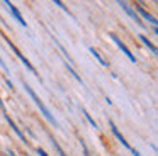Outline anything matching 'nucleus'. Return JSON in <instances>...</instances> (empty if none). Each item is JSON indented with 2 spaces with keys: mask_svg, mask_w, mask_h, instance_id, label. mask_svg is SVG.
Listing matches in <instances>:
<instances>
[{
  "mask_svg": "<svg viewBox=\"0 0 158 156\" xmlns=\"http://www.w3.org/2000/svg\"><path fill=\"white\" fill-rule=\"evenodd\" d=\"M24 88H26V92H27V93H29V95H31V98H32V100H34V102H36V105H38V107H39V109H41V112H43V115H44V117H46V119H48V121H49V122H51V124H53V125H56V121H55V117H53V115H51V114H49V110H48V109H46V105H44V104H43V102H41V98H39V97H38V95H36V92H34V90H32V87H31V85H27V83H24Z\"/></svg>",
  "mask_w": 158,
  "mask_h": 156,
  "instance_id": "1",
  "label": "nucleus"
},
{
  "mask_svg": "<svg viewBox=\"0 0 158 156\" xmlns=\"http://www.w3.org/2000/svg\"><path fill=\"white\" fill-rule=\"evenodd\" d=\"M5 41H7V43H9V46H10V49H12V51H14V53H15V54H17V58H19V60H21V61H22V63H24V64H26V66H27V68H29V70H31V73H34V75H36V76H38V78H39V75H38V71H36V68H34V66H32V64H31V63H29V60H27V58H26V56H24V54H22V53H21V51H19V47H17V46H15V44H14V43H12V41H10V39H9V37H5Z\"/></svg>",
  "mask_w": 158,
  "mask_h": 156,
  "instance_id": "2",
  "label": "nucleus"
},
{
  "mask_svg": "<svg viewBox=\"0 0 158 156\" xmlns=\"http://www.w3.org/2000/svg\"><path fill=\"white\" fill-rule=\"evenodd\" d=\"M109 125H110V129H112V132H114V136H116V138H117V139H119V141H121V144H123V146H124V148H126V149H129V151H131V153H133V154H134V156H141V154H139V153H138V151H136V149H133V146H131V144H129V142H127V141H126V139H124V136H123V134H121V132H119V129H117V127H116V124H114V122H112V121H109Z\"/></svg>",
  "mask_w": 158,
  "mask_h": 156,
  "instance_id": "3",
  "label": "nucleus"
},
{
  "mask_svg": "<svg viewBox=\"0 0 158 156\" xmlns=\"http://www.w3.org/2000/svg\"><path fill=\"white\" fill-rule=\"evenodd\" d=\"M110 39H112V41H114V43H116V44H117V47H119V49H121V51H123V53H124V54H126V56H127V58H129V61H133V63H136V58H134V54H133V53H131V51H129V49H127V46H126V44H124V43H123V41H121V39H119V37H117V36H116V34H110Z\"/></svg>",
  "mask_w": 158,
  "mask_h": 156,
  "instance_id": "4",
  "label": "nucleus"
},
{
  "mask_svg": "<svg viewBox=\"0 0 158 156\" xmlns=\"http://www.w3.org/2000/svg\"><path fill=\"white\" fill-rule=\"evenodd\" d=\"M117 3H119V5L123 7V10H124V12H126V14H127V15H129V17H131V19L134 20V22L138 24V26H143V22H141L139 15H138V14L134 12L133 9H131V7H129V3H126V2H117Z\"/></svg>",
  "mask_w": 158,
  "mask_h": 156,
  "instance_id": "5",
  "label": "nucleus"
},
{
  "mask_svg": "<svg viewBox=\"0 0 158 156\" xmlns=\"http://www.w3.org/2000/svg\"><path fill=\"white\" fill-rule=\"evenodd\" d=\"M5 5H7V7H9V9H10V12H12V15H14V17H15V19H17V22H19V24H21V26H24V27H27V22H26V20H24V19H22V15H21V12H19V10H17V7H15V5H12V3H10V2H9V0H7V2H5Z\"/></svg>",
  "mask_w": 158,
  "mask_h": 156,
  "instance_id": "6",
  "label": "nucleus"
},
{
  "mask_svg": "<svg viewBox=\"0 0 158 156\" xmlns=\"http://www.w3.org/2000/svg\"><path fill=\"white\" fill-rule=\"evenodd\" d=\"M5 119H7V122H9V125H10V127H12V129H14V131H15V134H17V136H19V138H21V141H22V142H26V144H27V139H26V136H24V132H22V131H21V129H19V127H17V125H15V122H14V121H12V119H10V117H9V114H5Z\"/></svg>",
  "mask_w": 158,
  "mask_h": 156,
  "instance_id": "7",
  "label": "nucleus"
},
{
  "mask_svg": "<svg viewBox=\"0 0 158 156\" xmlns=\"http://www.w3.org/2000/svg\"><path fill=\"white\" fill-rule=\"evenodd\" d=\"M136 10H138V12H139V14H141V15H143V17H144V19H148V20H150V22H151V24H153V26H155V27H156V19H155V17L151 15V14L148 12V10H144L143 7H141V5H136Z\"/></svg>",
  "mask_w": 158,
  "mask_h": 156,
  "instance_id": "8",
  "label": "nucleus"
},
{
  "mask_svg": "<svg viewBox=\"0 0 158 156\" xmlns=\"http://www.w3.org/2000/svg\"><path fill=\"white\" fill-rule=\"evenodd\" d=\"M139 39H141V41H143V43H144V46H148V47H150V49H151V51H153V53H155V54H156V47H155V44H153V43H151V41H150V39H148V37H146V36H143V34H141V36H139Z\"/></svg>",
  "mask_w": 158,
  "mask_h": 156,
  "instance_id": "9",
  "label": "nucleus"
},
{
  "mask_svg": "<svg viewBox=\"0 0 158 156\" xmlns=\"http://www.w3.org/2000/svg\"><path fill=\"white\" fill-rule=\"evenodd\" d=\"M90 53H92V54H94V56H95V60H97V61H99V63H100V64H102V66H107V63H106V60H102V56H100V54H99V53H97V51H95V49H94V47H90Z\"/></svg>",
  "mask_w": 158,
  "mask_h": 156,
  "instance_id": "10",
  "label": "nucleus"
},
{
  "mask_svg": "<svg viewBox=\"0 0 158 156\" xmlns=\"http://www.w3.org/2000/svg\"><path fill=\"white\" fill-rule=\"evenodd\" d=\"M82 112H83V115H85V117H87V121H89V122H90V124H92V127H95V129H97V122H95V121H94V119H92V115H90V114H89V112H87V110H85V109H83V110H82Z\"/></svg>",
  "mask_w": 158,
  "mask_h": 156,
  "instance_id": "11",
  "label": "nucleus"
},
{
  "mask_svg": "<svg viewBox=\"0 0 158 156\" xmlns=\"http://www.w3.org/2000/svg\"><path fill=\"white\" fill-rule=\"evenodd\" d=\"M65 64H66V68H68V71H70V73H72V75H73V76H75V78H77V80H78V81H80V83H82V85H83V81H82V78H80V76H78V73H77V71H75V70H73V68H72V66H68V63H65Z\"/></svg>",
  "mask_w": 158,
  "mask_h": 156,
  "instance_id": "12",
  "label": "nucleus"
},
{
  "mask_svg": "<svg viewBox=\"0 0 158 156\" xmlns=\"http://www.w3.org/2000/svg\"><path fill=\"white\" fill-rule=\"evenodd\" d=\"M53 146H55V149H56V151H58V154H60V156H66V154H65V151H63V149H61V146H60V144H58V142H56V141H53Z\"/></svg>",
  "mask_w": 158,
  "mask_h": 156,
  "instance_id": "13",
  "label": "nucleus"
},
{
  "mask_svg": "<svg viewBox=\"0 0 158 156\" xmlns=\"http://www.w3.org/2000/svg\"><path fill=\"white\" fill-rule=\"evenodd\" d=\"M80 144H82V148H83V153H85V156H90V153H89V149H87L85 142H83V141H80Z\"/></svg>",
  "mask_w": 158,
  "mask_h": 156,
  "instance_id": "14",
  "label": "nucleus"
},
{
  "mask_svg": "<svg viewBox=\"0 0 158 156\" xmlns=\"http://www.w3.org/2000/svg\"><path fill=\"white\" fill-rule=\"evenodd\" d=\"M0 66L4 68V71H9V68H7V64L4 63V60H2V58H0Z\"/></svg>",
  "mask_w": 158,
  "mask_h": 156,
  "instance_id": "15",
  "label": "nucleus"
},
{
  "mask_svg": "<svg viewBox=\"0 0 158 156\" xmlns=\"http://www.w3.org/2000/svg\"><path fill=\"white\" fill-rule=\"evenodd\" d=\"M38 154H41V156H48V154H46V151H44V149H41V148H38Z\"/></svg>",
  "mask_w": 158,
  "mask_h": 156,
  "instance_id": "16",
  "label": "nucleus"
},
{
  "mask_svg": "<svg viewBox=\"0 0 158 156\" xmlns=\"http://www.w3.org/2000/svg\"><path fill=\"white\" fill-rule=\"evenodd\" d=\"M7 154H9V156H15V153L12 151V149H7Z\"/></svg>",
  "mask_w": 158,
  "mask_h": 156,
  "instance_id": "17",
  "label": "nucleus"
},
{
  "mask_svg": "<svg viewBox=\"0 0 158 156\" xmlns=\"http://www.w3.org/2000/svg\"><path fill=\"white\" fill-rule=\"evenodd\" d=\"M0 107L4 109V102H2V98H0Z\"/></svg>",
  "mask_w": 158,
  "mask_h": 156,
  "instance_id": "18",
  "label": "nucleus"
}]
</instances>
